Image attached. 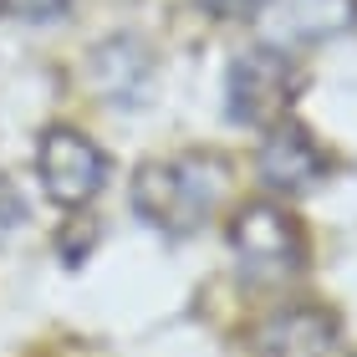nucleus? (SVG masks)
Returning <instances> with one entry per match:
<instances>
[{
  "mask_svg": "<svg viewBox=\"0 0 357 357\" xmlns=\"http://www.w3.org/2000/svg\"><path fill=\"white\" fill-rule=\"evenodd\" d=\"M255 352L261 357H352L337 317L321 312V306H306V301L275 306L255 327Z\"/></svg>",
  "mask_w": 357,
  "mask_h": 357,
  "instance_id": "nucleus-7",
  "label": "nucleus"
},
{
  "mask_svg": "<svg viewBox=\"0 0 357 357\" xmlns=\"http://www.w3.org/2000/svg\"><path fill=\"white\" fill-rule=\"evenodd\" d=\"M230 194V164L220 153H174V158H149L133 174V209L143 225L164 235H189L215 215Z\"/></svg>",
  "mask_w": 357,
  "mask_h": 357,
  "instance_id": "nucleus-1",
  "label": "nucleus"
},
{
  "mask_svg": "<svg viewBox=\"0 0 357 357\" xmlns=\"http://www.w3.org/2000/svg\"><path fill=\"white\" fill-rule=\"evenodd\" d=\"M21 225H26V194L15 189L10 174H0V245H6Z\"/></svg>",
  "mask_w": 357,
  "mask_h": 357,
  "instance_id": "nucleus-9",
  "label": "nucleus"
},
{
  "mask_svg": "<svg viewBox=\"0 0 357 357\" xmlns=\"http://www.w3.org/2000/svg\"><path fill=\"white\" fill-rule=\"evenodd\" d=\"M87 77L112 107H143L149 92H153L158 67H153V52L138 36H107L102 46H92Z\"/></svg>",
  "mask_w": 357,
  "mask_h": 357,
  "instance_id": "nucleus-8",
  "label": "nucleus"
},
{
  "mask_svg": "<svg viewBox=\"0 0 357 357\" xmlns=\"http://www.w3.org/2000/svg\"><path fill=\"white\" fill-rule=\"evenodd\" d=\"M327 169H332L327 149L301 123L281 118L275 128H266V143L255 153V174H261V184L271 194H306L327 178Z\"/></svg>",
  "mask_w": 357,
  "mask_h": 357,
  "instance_id": "nucleus-6",
  "label": "nucleus"
},
{
  "mask_svg": "<svg viewBox=\"0 0 357 357\" xmlns=\"http://www.w3.org/2000/svg\"><path fill=\"white\" fill-rule=\"evenodd\" d=\"M296 92L301 67L291 61V52H275V46H250L225 72V112L245 128H275L281 118H291Z\"/></svg>",
  "mask_w": 357,
  "mask_h": 357,
  "instance_id": "nucleus-2",
  "label": "nucleus"
},
{
  "mask_svg": "<svg viewBox=\"0 0 357 357\" xmlns=\"http://www.w3.org/2000/svg\"><path fill=\"white\" fill-rule=\"evenodd\" d=\"M250 21L261 31V46L296 52V46L347 36L357 26V0H261Z\"/></svg>",
  "mask_w": 357,
  "mask_h": 357,
  "instance_id": "nucleus-5",
  "label": "nucleus"
},
{
  "mask_svg": "<svg viewBox=\"0 0 357 357\" xmlns=\"http://www.w3.org/2000/svg\"><path fill=\"white\" fill-rule=\"evenodd\" d=\"M199 10H209L215 21H245L261 10V0H199Z\"/></svg>",
  "mask_w": 357,
  "mask_h": 357,
  "instance_id": "nucleus-11",
  "label": "nucleus"
},
{
  "mask_svg": "<svg viewBox=\"0 0 357 357\" xmlns=\"http://www.w3.org/2000/svg\"><path fill=\"white\" fill-rule=\"evenodd\" d=\"M0 10L15 15V21L41 26V21H61V15L72 10V0H0Z\"/></svg>",
  "mask_w": 357,
  "mask_h": 357,
  "instance_id": "nucleus-10",
  "label": "nucleus"
},
{
  "mask_svg": "<svg viewBox=\"0 0 357 357\" xmlns=\"http://www.w3.org/2000/svg\"><path fill=\"white\" fill-rule=\"evenodd\" d=\"M230 250L245 275L255 281H286L306 266V235L296 215L275 199H255V204H240L235 220H230Z\"/></svg>",
  "mask_w": 357,
  "mask_h": 357,
  "instance_id": "nucleus-3",
  "label": "nucleus"
},
{
  "mask_svg": "<svg viewBox=\"0 0 357 357\" xmlns=\"http://www.w3.org/2000/svg\"><path fill=\"white\" fill-rule=\"evenodd\" d=\"M36 174H41V189L56 204L82 209L107 184V153L77 128H46L36 143Z\"/></svg>",
  "mask_w": 357,
  "mask_h": 357,
  "instance_id": "nucleus-4",
  "label": "nucleus"
}]
</instances>
